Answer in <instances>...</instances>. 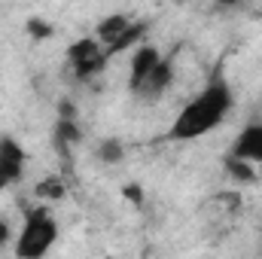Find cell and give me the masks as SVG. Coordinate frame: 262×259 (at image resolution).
Listing matches in <instances>:
<instances>
[{"mask_svg": "<svg viewBox=\"0 0 262 259\" xmlns=\"http://www.w3.org/2000/svg\"><path fill=\"white\" fill-rule=\"evenodd\" d=\"M165 58V52L159 49V46H152V43H143V46H137L134 52H131V61H128V89L137 95L140 89H143V82L149 79V73L159 67V61Z\"/></svg>", "mask_w": 262, "mask_h": 259, "instance_id": "5b68a950", "label": "cell"}, {"mask_svg": "<svg viewBox=\"0 0 262 259\" xmlns=\"http://www.w3.org/2000/svg\"><path fill=\"white\" fill-rule=\"evenodd\" d=\"M28 34H31L34 40H49V37L55 34V28H52L46 18H28Z\"/></svg>", "mask_w": 262, "mask_h": 259, "instance_id": "5bb4252c", "label": "cell"}, {"mask_svg": "<svg viewBox=\"0 0 262 259\" xmlns=\"http://www.w3.org/2000/svg\"><path fill=\"white\" fill-rule=\"evenodd\" d=\"M12 241H15V229H12V223H9V220H3V217H0V250L12 247Z\"/></svg>", "mask_w": 262, "mask_h": 259, "instance_id": "2e32d148", "label": "cell"}, {"mask_svg": "<svg viewBox=\"0 0 262 259\" xmlns=\"http://www.w3.org/2000/svg\"><path fill=\"white\" fill-rule=\"evenodd\" d=\"M107 259H110V256H107Z\"/></svg>", "mask_w": 262, "mask_h": 259, "instance_id": "ac0fdd59", "label": "cell"}, {"mask_svg": "<svg viewBox=\"0 0 262 259\" xmlns=\"http://www.w3.org/2000/svg\"><path fill=\"white\" fill-rule=\"evenodd\" d=\"M122 195H125V201H131L134 207L143 204V186H140V183H128V186L122 189Z\"/></svg>", "mask_w": 262, "mask_h": 259, "instance_id": "e0dca14e", "label": "cell"}, {"mask_svg": "<svg viewBox=\"0 0 262 259\" xmlns=\"http://www.w3.org/2000/svg\"><path fill=\"white\" fill-rule=\"evenodd\" d=\"M146 34H149V25H146V21H131L128 31L107 49V58H113V55H119V52H134L137 46L146 43Z\"/></svg>", "mask_w": 262, "mask_h": 259, "instance_id": "30bf717a", "label": "cell"}, {"mask_svg": "<svg viewBox=\"0 0 262 259\" xmlns=\"http://www.w3.org/2000/svg\"><path fill=\"white\" fill-rule=\"evenodd\" d=\"M213 201L220 204V210H223V217H226V213H235V210L241 207V192H235V189H232V192H216Z\"/></svg>", "mask_w": 262, "mask_h": 259, "instance_id": "9a60e30c", "label": "cell"}, {"mask_svg": "<svg viewBox=\"0 0 262 259\" xmlns=\"http://www.w3.org/2000/svg\"><path fill=\"white\" fill-rule=\"evenodd\" d=\"M226 174H229V180H235V183H241V186H247V183H256L262 177V171L256 165H250V162H241V159H226Z\"/></svg>", "mask_w": 262, "mask_h": 259, "instance_id": "7c38bea8", "label": "cell"}, {"mask_svg": "<svg viewBox=\"0 0 262 259\" xmlns=\"http://www.w3.org/2000/svg\"><path fill=\"white\" fill-rule=\"evenodd\" d=\"M76 143H82V128L76 119H55V146L58 153H70Z\"/></svg>", "mask_w": 262, "mask_h": 259, "instance_id": "8fae6325", "label": "cell"}, {"mask_svg": "<svg viewBox=\"0 0 262 259\" xmlns=\"http://www.w3.org/2000/svg\"><path fill=\"white\" fill-rule=\"evenodd\" d=\"M229 156L241 159V162H250L262 171V122H247L238 131V137L232 140Z\"/></svg>", "mask_w": 262, "mask_h": 259, "instance_id": "8992f818", "label": "cell"}, {"mask_svg": "<svg viewBox=\"0 0 262 259\" xmlns=\"http://www.w3.org/2000/svg\"><path fill=\"white\" fill-rule=\"evenodd\" d=\"M232 104H235L232 85L223 76L207 79L204 89L198 92L195 98H189L183 104V110L174 116V122L168 128V140L186 143V140H198V137L216 131L223 125V119L232 113Z\"/></svg>", "mask_w": 262, "mask_h": 259, "instance_id": "6da1fadb", "label": "cell"}, {"mask_svg": "<svg viewBox=\"0 0 262 259\" xmlns=\"http://www.w3.org/2000/svg\"><path fill=\"white\" fill-rule=\"evenodd\" d=\"M67 61H70L73 73H76L79 79H95L98 73H104V67H107L110 58H107L104 46H101L95 37H79V40L70 43Z\"/></svg>", "mask_w": 262, "mask_h": 259, "instance_id": "3957f363", "label": "cell"}, {"mask_svg": "<svg viewBox=\"0 0 262 259\" xmlns=\"http://www.w3.org/2000/svg\"><path fill=\"white\" fill-rule=\"evenodd\" d=\"M55 241H58V220H55L52 207L37 204V207L25 210V220L15 229L12 256L15 259H46L52 253Z\"/></svg>", "mask_w": 262, "mask_h": 259, "instance_id": "7a4b0ae2", "label": "cell"}, {"mask_svg": "<svg viewBox=\"0 0 262 259\" xmlns=\"http://www.w3.org/2000/svg\"><path fill=\"white\" fill-rule=\"evenodd\" d=\"M28 168V153L12 134H0V192L15 186L25 177Z\"/></svg>", "mask_w": 262, "mask_h": 259, "instance_id": "277c9868", "label": "cell"}, {"mask_svg": "<svg viewBox=\"0 0 262 259\" xmlns=\"http://www.w3.org/2000/svg\"><path fill=\"white\" fill-rule=\"evenodd\" d=\"M131 21H134V18H131V15H125V12L104 15V18L98 21V28H95V40L104 46V52H107V49H110V46H113V43H116L125 31H128Z\"/></svg>", "mask_w": 262, "mask_h": 259, "instance_id": "ba28073f", "label": "cell"}, {"mask_svg": "<svg viewBox=\"0 0 262 259\" xmlns=\"http://www.w3.org/2000/svg\"><path fill=\"white\" fill-rule=\"evenodd\" d=\"M174 79H177V61H174V55H165V58L159 61V67L149 73V79L143 82V89H140L137 95L156 101V98H162V95L174 85Z\"/></svg>", "mask_w": 262, "mask_h": 259, "instance_id": "52a82bcc", "label": "cell"}, {"mask_svg": "<svg viewBox=\"0 0 262 259\" xmlns=\"http://www.w3.org/2000/svg\"><path fill=\"white\" fill-rule=\"evenodd\" d=\"M95 156H98L101 165H119L125 159V143L119 137H107V140H101L95 146Z\"/></svg>", "mask_w": 262, "mask_h": 259, "instance_id": "4fadbf2b", "label": "cell"}, {"mask_svg": "<svg viewBox=\"0 0 262 259\" xmlns=\"http://www.w3.org/2000/svg\"><path fill=\"white\" fill-rule=\"evenodd\" d=\"M34 195H37V201L46 204V207H49L52 201H64L67 198V180L61 174H46L43 180H37Z\"/></svg>", "mask_w": 262, "mask_h": 259, "instance_id": "9c48e42d", "label": "cell"}]
</instances>
